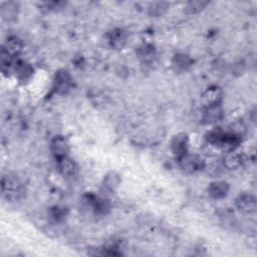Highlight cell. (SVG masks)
<instances>
[{
    "mask_svg": "<svg viewBox=\"0 0 257 257\" xmlns=\"http://www.w3.org/2000/svg\"><path fill=\"white\" fill-rule=\"evenodd\" d=\"M204 170L207 171L208 174L210 175H213V176H216V175H219L222 171V165L220 164V162H218V160L210 163V164H207V163L205 162V166H204Z\"/></svg>",
    "mask_w": 257,
    "mask_h": 257,
    "instance_id": "cell-18",
    "label": "cell"
},
{
    "mask_svg": "<svg viewBox=\"0 0 257 257\" xmlns=\"http://www.w3.org/2000/svg\"><path fill=\"white\" fill-rule=\"evenodd\" d=\"M229 191V185L225 181H215L210 184L208 192L214 199H222L226 197Z\"/></svg>",
    "mask_w": 257,
    "mask_h": 257,
    "instance_id": "cell-10",
    "label": "cell"
},
{
    "mask_svg": "<svg viewBox=\"0 0 257 257\" xmlns=\"http://www.w3.org/2000/svg\"><path fill=\"white\" fill-rule=\"evenodd\" d=\"M57 165L60 174L66 178L75 177L78 173L77 164L74 162V160L68 158L67 156L57 159Z\"/></svg>",
    "mask_w": 257,
    "mask_h": 257,
    "instance_id": "cell-7",
    "label": "cell"
},
{
    "mask_svg": "<svg viewBox=\"0 0 257 257\" xmlns=\"http://www.w3.org/2000/svg\"><path fill=\"white\" fill-rule=\"evenodd\" d=\"M192 63L191 58L188 56H185V55H178L175 57L174 60H173V65L175 66L176 71H186L187 68H188Z\"/></svg>",
    "mask_w": 257,
    "mask_h": 257,
    "instance_id": "cell-15",
    "label": "cell"
},
{
    "mask_svg": "<svg viewBox=\"0 0 257 257\" xmlns=\"http://www.w3.org/2000/svg\"><path fill=\"white\" fill-rule=\"evenodd\" d=\"M55 86L59 93H65L72 86V78L66 71H59L55 77Z\"/></svg>",
    "mask_w": 257,
    "mask_h": 257,
    "instance_id": "cell-9",
    "label": "cell"
},
{
    "mask_svg": "<svg viewBox=\"0 0 257 257\" xmlns=\"http://www.w3.org/2000/svg\"><path fill=\"white\" fill-rule=\"evenodd\" d=\"M245 162V156L242 152L233 150L230 151L224 159V167L230 170L239 169Z\"/></svg>",
    "mask_w": 257,
    "mask_h": 257,
    "instance_id": "cell-6",
    "label": "cell"
},
{
    "mask_svg": "<svg viewBox=\"0 0 257 257\" xmlns=\"http://www.w3.org/2000/svg\"><path fill=\"white\" fill-rule=\"evenodd\" d=\"M51 150H52L53 155L57 159L66 157L67 153L69 151V146H68L66 139L61 136L56 137L51 144Z\"/></svg>",
    "mask_w": 257,
    "mask_h": 257,
    "instance_id": "cell-8",
    "label": "cell"
},
{
    "mask_svg": "<svg viewBox=\"0 0 257 257\" xmlns=\"http://www.w3.org/2000/svg\"><path fill=\"white\" fill-rule=\"evenodd\" d=\"M221 100H222V90L217 86H211L207 88L202 96V103L206 108L212 107L215 105H220Z\"/></svg>",
    "mask_w": 257,
    "mask_h": 257,
    "instance_id": "cell-5",
    "label": "cell"
},
{
    "mask_svg": "<svg viewBox=\"0 0 257 257\" xmlns=\"http://www.w3.org/2000/svg\"><path fill=\"white\" fill-rule=\"evenodd\" d=\"M16 4L13 2H3L1 4V13L2 16L6 19H10L15 15Z\"/></svg>",
    "mask_w": 257,
    "mask_h": 257,
    "instance_id": "cell-17",
    "label": "cell"
},
{
    "mask_svg": "<svg viewBox=\"0 0 257 257\" xmlns=\"http://www.w3.org/2000/svg\"><path fill=\"white\" fill-rule=\"evenodd\" d=\"M120 185V177L118 174L115 173H110L105 177L104 180V186L105 188L109 191H114L116 188H118V186Z\"/></svg>",
    "mask_w": 257,
    "mask_h": 257,
    "instance_id": "cell-16",
    "label": "cell"
},
{
    "mask_svg": "<svg viewBox=\"0 0 257 257\" xmlns=\"http://www.w3.org/2000/svg\"><path fill=\"white\" fill-rule=\"evenodd\" d=\"M179 166L184 172L194 174L204 170L205 161L197 155H190L187 153L179 158Z\"/></svg>",
    "mask_w": 257,
    "mask_h": 257,
    "instance_id": "cell-2",
    "label": "cell"
},
{
    "mask_svg": "<svg viewBox=\"0 0 257 257\" xmlns=\"http://www.w3.org/2000/svg\"><path fill=\"white\" fill-rule=\"evenodd\" d=\"M15 74L20 81H28L32 75V68L26 62H17L15 65Z\"/></svg>",
    "mask_w": 257,
    "mask_h": 257,
    "instance_id": "cell-14",
    "label": "cell"
},
{
    "mask_svg": "<svg viewBox=\"0 0 257 257\" xmlns=\"http://www.w3.org/2000/svg\"><path fill=\"white\" fill-rule=\"evenodd\" d=\"M127 32L123 29H114L110 33V42L115 49H122L127 42Z\"/></svg>",
    "mask_w": 257,
    "mask_h": 257,
    "instance_id": "cell-13",
    "label": "cell"
},
{
    "mask_svg": "<svg viewBox=\"0 0 257 257\" xmlns=\"http://www.w3.org/2000/svg\"><path fill=\"white\" fill-rule=\"evenodd\" d=\"M23 48L22 41L16 36H10L6 39L4 45L2 46V50H4L10 57H16Z\"/></svg>",
    "mask_w": 257,
    "mask_h": 257,
    "instance_id": "cell-12",
    "label": "cell"
},
{
    "mask_svg": "<svg viewBox=\"0 0 257 257\" xmlns=\"http://www.w3.org/2000/svg\"><path fill=\"white\" fill-rule=\"evenodd\" d=\"M167 7H168V5L166 3H155V4H153L152 8H150V12L152 15L160 16L165 12Z\"/></svg>",
    "mask_w": 257,
    "mask_h": 257,
    "instance_id": "cell-19",
    "label": "cell"
},
{
    "mask_svg": "<svg viewBox=\"0 0 257 257\" xmlns=\"http://www.w3.org/2000/svg\"><path fill=\"white\" fill-rule=\"evenodd\" d=\"M26 186L19 177L7 174L2 178V196L9 202L18 201L25 195Z\"/></svg>",
    "mask_w": 257,
    "mask_h": 257,
    "instance_id": "cell-1",
    "label": "cell"
},
{
    "mask_svg": "<svg viewBox=\"0 0 257 257\" xmlns=\"http://www.w3.org/2000/svg\"><path fill=\"white\" fill-rule=\"evenodd\" d=\"M223 118V110L220 105L206 108L203 120L207 124H213L220 121Z\"/></svg>",
    "mask_w": 257,
    "mask_h": 257,
    "instance_id": "cell-11",
    "label": "cell"
},
{
    "mask_svg": "<svg viewBox=\"0 0 257 257\" xmlns=\"http://www.w3.org/2000/svg\"><path fill=\"white\" fill-rule=\"evenodd\" d=\"M208 4V2H202V1H194V2H190L188 9L191 10V12H198L200 10H202L206 5Z\"/></svg>",
    "mask_w": 257,
    "mask_h": 257,
    "instance_id": "cell-20",
    "label": "cell"
},
{
    "mask_svg": "<svg viewBox=\"0 0 257 257\" xmlns=\"http://www.w3.org/2000/svg\"><path fill=\"white\" fill-rule=\"evenodd\" d=\"M189 140L186 134H178L175 136L171 142V148L173 153L178 157H182L188 153Z\"/></svg>",
    "mask_w": 257,
    "mask_h": 257,
    "instance_id": "cell-4",
    "label": "cell"
},
{
    "mask_svg": "<svg viewBox=\"0 0 257 257\" xmlns=\"http://www.w3.org/2000/svg\"><path fill=\"white\" fill-rule=\"evenodd\" d=\"M236 207L245 215L254 214L256 211V199L251 194H241L236 199Z\"/></svg>",
    "mask_w": 257,
    "mask_h": 257,
    "instance_id": "cell-3",
    "label": "cell"
}]
</instances>
